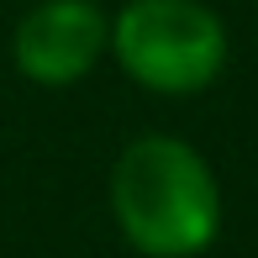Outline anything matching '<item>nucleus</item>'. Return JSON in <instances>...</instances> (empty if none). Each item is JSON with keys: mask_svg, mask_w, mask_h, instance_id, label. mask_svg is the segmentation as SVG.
<instances>
[{"mask_svg": "<svg viewBox=\"0 0 258 258\" xmlns=\"http://www.w3.org/2000/svg\"><path fill=\"white\" fill-rule=\"evenodd\" d=\"M111 221L137 258H201L221 232V179L195 143L143 132L111 163Z\"/></svg>", "mask_w": 258, "mask_h": 258, "instance_id": "obj_1", "label": "nucleus"}, {"mask_svg": "<svg viewBox=\"0 0 258 258\" xmlns=\"http://www.w3.org/2000/svg\"><path fill=\"white\" fill-rule=\"evenodd\" d=\"M227 53V21L206 0H121L111 11V63L148 95H201L221 79Z\"/></svg>", "mask_w": 258, "mask_h": 258, "instance_id": "obj_2", "label": "nucleus"}, {"mask_svg": "<svg viewBox=\"0 0 258 258\" xmlns=\"http://www.w3.org/2000/svg\"><path fill=\"white\" fill-rule=\"evenodd\" d=\"M111 58V11L100 0H32L11 32V63L27 85L69 90Z\"/></svg>", "mask_w": 258, "mask_h": 258, "instance_id": "obj_3", "label": "nucleus"}]
</instances>
